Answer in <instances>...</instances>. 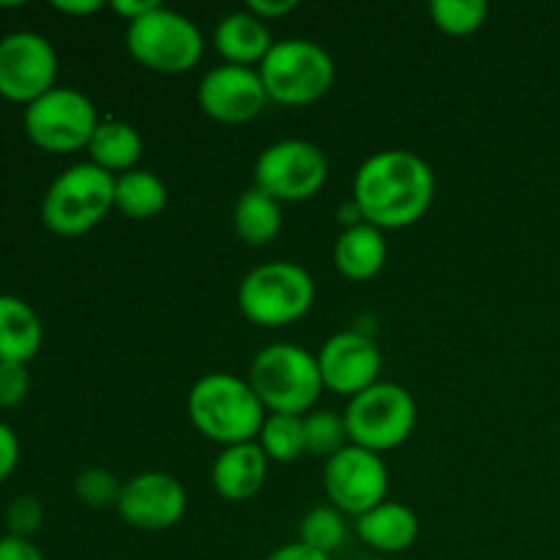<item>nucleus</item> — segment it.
I'll return each instance as SVG.
<instances>
[{
	"instance_id": "nucleus-1",
	"label": "nucleus",
	"mask_w": 560,
	"mask_h": 560,
	"mask_svg": "<svg viewBox=\"0 0 560 560\" xmlns=\"http://www.w3.org/2000/svg\"><path fill=\"white\" fill-rule=\"evenodd\" d=\"M435 170L405 148L377 151L355 170L353 202L377 230H405L419 222L435 200Z\"/></svg>"
},
{
	"instance_id": "nucleus-2",
	"label": "nucleus",
	"mask_w": 560,
	"mask_h": 560,
	"mask_svg": "<svg viewBox=\"0 0 560 560\" xmlns=\"http://www.w3.org/2000/svg\"><path fill=\"white\" fill-rule=\"evenodd\" d=\"M186 413L202 438L228 448L257 441L268 410L246 377L211 372L191 386Z\"/></svg>"
},
{
	"instance_id": "nucleus-3",
	"label": "nucleus",
	"mask_w": 560,
	"mask_h": 560,
	"mask_svg": "<svg viewBox=\"0 0 560 560\" xmlns=\"http://www.w3.org/2000/svg\"><path fill=\"white\" fill-rule=\"evenodd\" d=\"M246 381L268 413L306 416L326 392L317 355L295 342H273L257 350Z\"/></svg>"
},
{
	"instance_id": "nucleus-4",
	"label": "nucleus",
	"mask_w": 560,
	"mask_h": 560,
	"mask_svg": "<svg viewBox=\"0 0 560 560\" xmlns=\"http://www.w3.org/2000/svg\"><path fill=\"white\" fill-rule=\"evenodd\" d=\"M113 208L115 175L93 162H80L66 167L49 184L42 200V222L55 235L77 238L102 224Z\"/></svg>"
},
{
	"instance_id": "nucleus-5",
	"label": "nucleus",
	"mask_w": 560,
	"mask_h": 560,
	"mask_svg": "<svg viewBox=\"0 0 560 560\" xmlns=\"http://www.w3.org/2000/svg\"><path fill=\"white\" fill-rule=\"evenodd\" d=\"M315 304V279L293 260H271L252 268L238 284V310L260 328L301 320Z\"/></svg>"
},
{
	"instance_id": "nucleus-6",
	"label": "nucleus",
	"mask_w": 560,
	"mask_h": 560,
	"mask_svg": "<svg viewBox=\"0 0 560 560\" xmlns=\"http://www.w3.org/2000/svg\"><path fill=\"white\" fill-rule=\"evenodd\" d=\"M126 49L145 69L159 74H186L200 63L206 42L189 16L159 3L126 25Z\"/></svg>"
},
{
	"instance_id": "nucleus-7",
	"label": "nucleus",
	"mask_w": 560,
	"mask_h": 560,
	"mask_svg": "<svg viewBox=\"0 0 560 560\" xmlns=\"http://www.w3.org/2000/svg\"><path fill=\"white\" fill-rule=\"evenodd\" d=\"M268 98L284 107H304L326 96L337 77L334 58L312 38H282L260 63Z\"/></svg>"
},
{
	"instance_id": "nucleus-8",
	"label": "nucleus",
	"mask_w": 560,
	"mask_h": 560,
	"mask_svg": "<svg viewBox=\"0 0 560 560\" xmlns=\"http://www.w3.org/2000/svg\"><path fill=\"white\" fill-rule=\"evenodd\" d=\"M350 443L383 454L399 448L416 430L419 408L413 394L399 383L377 381L366 392L348 399L345 408Z\"/></svg>"
},
{
	"instance_id": "nucleus-9",
	"label": "nucleus",
	"mask_w": 560,
	"mask_h": 560,
	"mask_svg": "<svg viewBox=\"0 0 560 560\" xmlns=\"http://www.w3.org/2000/svg\"><path fill=\"white\" fill-rule=\"evenodd\" d=\"M27 140L47 153H74L88 148L98 126L96 107L77 88H60L31 102L22 115Z\"/></svg>"
},
{
	"instance_id": "nucleus-10",
	"label": "nucleus",
	"mask_w": 560,
	"mask_h": 560,
	"mask_svg": "<svg viewBox=\"0 0 560 560\" xmlns=\"http://www.w3.org/2000/svg\"><path fill=\"white\" fill-rule=\"evenodd\" d=\"M328 180V159L310 140H279L255 162V184L277 202H301L315 197Z\"/></svg>"
},
{
	"instance_id": "nucleus-11",
	"label": "nucleus",
	"mask_w": 560,
	"mask_h": 560,
	"mask_svg": "<svg viewBox=\"0 0 560 560\" xmlns=\"http://www.w3.org/2000/svg\"><path fill=\"white\" fill-rule=\"evenodd\" d=\"M323 487L331 506L350 517H361L377 503L388 501V468L381 454L348 443L342 452L326 459Z\"/></svg>"
},
{
	"instance_id": "nucleus-12",
	"label": "nucleus",
	"mask_w": 560,
	"mask_h": 560,
	"mask_svg": "<svg viewBox=\"0 0 560 560\" xmlns=\"http://www.w3.org/2000/svg\"><path fill=\"white\" fill-rule=\"evenodd\" d=\"M58 80V52L42 33L14 31L0 38V96L31 104Z\"/></svg>"
},
{
	"instance_id": "nucleus-13",
	"label": "nucleus",
	"mask_w": 560,
	"mask_h": 560,
	"mask_svg": "<svg viewBox=\"0 0 560 560\" xmlns=\"http://www.w3.org/2000/svg\"><path fill=\"white\" fill-rule=\"evenodd\" d=\"M115 509L129 528L162 534L184 520L186 490L175 476L164 474V470H145V474H137L124 481Z\"/></svg>"
},
{
	"instance_id": "nucleus-14",
	"label": "nucleus",
	"mask_w": 560,
	"mask_h": 560,
	"mask_svg": "<svg viewBox=\"0 0 560 560\" xmlns=\"http://www.w3.org/2000/svg\"><path fill=\"white\" fill-rule=\"evenodd\" d=\"M202 113L217 124H249L266 109L268 98L260 71L249 66L222 63L206 71L197 85Z\"/></svg>"
},
{
	"instance_id": "nucleus-15",
	"label": "nucleus",
	"mask_w": 560,
	"mask_h": 560,
	"mask_svg": "<svg viewBox=\"0 0 560 560\" xmlns=\"http://www.w3.org/2000/svg\"><path fill=\"white\" fill-rule=\"evenodd\" d=\"M323 386L342 397H355L375 386L383 370V355L375 339L361 331H339L317 350Z\"/></svg>"
},
{
	"instance_id": "nucleus-16",
	"label": "nucleus",
	"mask_w": 560,
	"mask_h": 560,
	"mask_svg": "<svg viewBox=\"0 0 560 560\" xmlns=\"http://www.w3.org/2000/svg\"><path fill=\"white\" fill-rule=\"evenodd\" d=\"M268 476V457L260 443H238L219 452L211 468V485L224 501H249L262 490Z\"/></svg>"
},
{
	"instance_id": "nucleus-17",
	"label": "nucleus",
	"mask_w": 560,
	"mask_h": 560,
	"mask_svg": "<svg viewBox=\"0 0 560 560\" xmlns=\"http://www.w3.org/2000/svg\"><path fill=\"white\" fill-rule=\"evenodd\" d=\"M213 44H217V52L222 55L224 63L233 66H260L266 60V55L271 52L273 38L268 31V22H262L260 16L252 14L249 9L244 11H230L222 20L217 22V31H213Z\"/></svg>"
},
{
	"instance_id": "nucleus-18",
	"label": "nucleus",
	"mask_w": 560,
	"mask_h": 560,
	"mask_svg": "<svg viewBox=\"0 0 560 560\" xmlns=\"http://www.w3.org/2000/svg\"><path fill=\"white\" fill-rule=\"evenodd\" d=\"M419 517L410 506L397 501H383L366 514L355 517V534L375 552L397 556L410 550L419 539Z\"/></svg>"
},
{
	"instance_id": "nucleus-19",
	"label": "nucleus",
	"mask_w": 560,
	"mask_h": 560,
	"mask_svg": "<svg viewBox=\"0 0 560 560\" xmlns=\"http://www.w3.org/2000/svg\"><path fill=\"white\" fill-rule=\"evenodd\" d=\"M388 244L383 230L361 222L345 228L334 244V266L350 282H370L386 268Z\"/></svg>"
},
{
	"instance_id": "nucleus-20",
	"label": "nucleus",
	"mask_w": 560,
	"mask_h": 560,
	"mask_svg": "<svg viewBox=\"0 0 560 560\" xmlns=\"http://www.w3.org/2000/svg\"><path fill=\"white\" fill-rule=\"evenodd\" d=\"M44 326L27 301L0 293V361L27 364L42 350Z\"/></svg>"
},
{
	"instance_id": "nucleus-21",
	"label": "nucleus",
	"mask_w": 560,
	"mask_h": 560,
	"mask_svg": "<svg viewBox=\"0 0 560 560\" xmlns=\"http://www.w3.org/2000/svg\"><path fill=\"white\" fill-rule=\"evenodd\" d=\"M91 153V162L107 173H129L142 156V137L131 124L118 118L98 120L91 142L85 148Z\"/></svg>"
},
{
	"instance_id": "nucleus-22",
	"label": "nucleus",
	"mask_w": 560,
	"mask_h": 560,
	"mask_svg": "<svg viewBox=\"0 0 560 560\" xmlns=\"http://www.w3.org/2000/svg\"><path fill=\"white\" fill-rule=\"evenodd\" d=\"M233 228L244 244L268 246L282 233V202L249 186L233 208Z\"/></svg>"
},
{
	"instance_id": "nucleus-23",
	"label": "nucleus",
	"mask_w": 560,
	"mask_h": 560,
	"mask_svg": "<svg viewBox=\"0 0 560 560\" xmlns=\"http://www.w3.org/2000/svg\"><path fill=\"white\" fill-rule=\"evenodd\" d=\"M170 191L167 184L151 170H129L124 175H115V208L124 217L145 222L159 217L167 208Z\"/></svg>"
},
{
	"instance_id": "nucleus-24",
	"label": "nucleus",
	"mask_w": 560,
	"mask_h": 560,
	"mask_svg": "<svg viewBox=\"0 0 560 560\" xmlns=\"http://www.w3.org/2000/svg\"><path fill=\"white\" fill-rule=\"evenodd\" d=\"M257 443L266 452L268 463H295L306 452L304 443V416L268 413Z\"/></svg>"
},
{
	"instance_id": "nucleus-25",
	"label": "nucleus",
	"mask_w": 560,
	"mask_h": 560,
	"mask_svg": "<svg viewBox=\"0 0 560 560\" xmlns=\"http://www.w3.org/2000/svg\"><path fill=\"white\" fill-rule=\"evenodd\" d=\"M348 539V520L337 506H315L304 514L299 525V541L323 552L334 556Z\"/></svg>"
},
{
	"instance_id": "nucleus-26",
	"label": "nucleus",
	"mask_w": 560,
	"mask_h": 560,
	"mask_svg": "<svg viewBox=\"0 0 560 560\" xmlns=\"http://www.w3.org/2000/svg\"><path fill=\"white\" fill-rule=\"evenodd\" d=\"M306 452L315 457H334L350 443L345 416L337 410H310L304 416Z\"/></svg>"
},
{
	"instance_id": "nucleus-27",
	"label": "nucleus",
	"mask_w": 560,
	"mask_h": 560,
	"mask_svg": "<svg viewBox=\"0 0 560 560\" xmlns=\"http://www.w3.org/2000/svg\"><path fill=\"white\" fill-rule=\"evenodd\" d=\"M487 0H432L430 20L446 36H470L487 22Z\"/></svg>"
},
{
	"instance_id": "nucleus-28",
	"label": "nucleus",
	"mask_w": 560,
	"mask_h": 560,
	"mask_svg": "<svg viewBox=\"0 0 560 560\" xmlns=\"http://www.w3.org/2000/svg\"><path fill=\"white\" fill-rule=\"evenodd\" d=\"M120 490H124V481L107 468H85L74 479V495L88 509L118 506Z\"/></svg>"
},
{
	"instance_id": "nucleus-29",
	"label": "nucleus",
	"mask_w": 560,
	"mask_h": 560,
	"mask_svg": "<svg viewBox=\"0 0 560 560\" xmlns=\"http://www.w3.org/2000/svg\"><path fill=\"white\" fill-rule=\"evenodd\" d=\"M44 523V509L42 501L36 495H20L11 501V506L5 509V528L11 536H20V539H31Z\"/></svg>"
},
{
	"instance_id": "nucleus-30",
	"label": "nucleus",
	"mask_w": 560,
	"mask_h": 560,
	"mask_svg": "<svg viewBox=\"0 0 560 560\" xmlns=\"http://www.w3.org/2000/svg\"><path fill=\"white\" fill-rule=\"evenodd\" d=\"M31 394V372L20 361H0V408H14Z\"/></svg>"
},
{
	"instance_id": "nucleus-31",
	"label": "nucleus",
	"mask_w": 560,
	"mask_h": 560,
	"mask_svg": "<svg viewBox=\"0 0 560 560\" xmlns=\"http://www.w3.org/2000/svg\"><path fill=\"white\" fill-rule=\"evenodd\" d=\"M16 463H20V441H16V432L0 421V485L14 474Z\"/></svg>"
},
{
	"instance_id": "nucleus-32",
	"label": "nucleus",
	"mask_w": 560,
	"mask_h": 560,
	"mask_svg": "<svg viewBox=\"0 0 560 560\" xmlns=\"http://www.w3.org/2000/svg\"><path fill=\"white\" fill-rule=\"evenodd\" d=\"M0 560H44V556L31 539L9 534L0 539Z\"/></svg>"
},
{
	"instance_id": "nucleus-33",
	"label": "nucleus",
	"mask_w": 560,
	"mask_h": 560,
	"mask_svg": "<svg viewBox=\"0 0 560 560\" xmlns=\"http://www.w3.org/2000/svg\"><path fill=\"white\" fill-rule=\"evenodd\" d=\"M246 9L255 16H260L262 22L279 20V16H288L290 11L299 9V0H249Z\"/></svg>"
},
{
	"instance_id": "nucleus-34",
	"label": "nucleus",
	"mask_w": 560,
	"mask_h": 560,
	"mask_svg": "<svg viewBox=\"0 0 560 560\" xmlns=\"http://www.w3.org/2000/svg\"><path fill=\"white\" fill-rule=\"evenodd\" d=\"M266 560H331V556H323V552L312 550V547L301 545V541H290V545L277 547Z\"/></svg>"
},
{
	"instance_id": "nucleus-35",
	"label": "nucleus",
	"mask_w": 560,
	"mask_h": 560,
	"mask_svg": "<svg viewBox=\"0 0 560 560\" xmlns=\"http://www.w3.org/2000/svg\"><path fill=\"white\" fill-rule=\"evenodd\" d=\"M156 5L159 0H113L109 9H113L118 16H124L126 25H129V22L140 20L142 14H148V11L156 9Z\"/></svg>"
},
{
	"instance_id": "nucleus-36",
	"label": "nucleus",
	"mask_w": 560,
	"mask_h": 560,
	"mask_svg": "<svg viewBox=\"0 0 560 560\" xmlns=\"http://www.w3.org/2000/svg\"><path fill=\"white\" fill-rule=\"evenodd\" d=\"M52 9L60 11V14H69V16H88V14H96V11H102L104 3L102 0H55Z\"/></svg>"
},
{
	"instance_id": "nucleus-37",
	"label": "nucleus",
	"mask_w": 560,
	"mask_h": 560,
	"mask_svg": "<svg viewBox=\"0 0 560 560\" xmlns=\"http://www.w3.org/2000/svg\"><path fill=\"white\" fill-rule=\"evenodd\" d=\"M355 560H375V558H355Z\"/></svg>"
}]
</instances>
